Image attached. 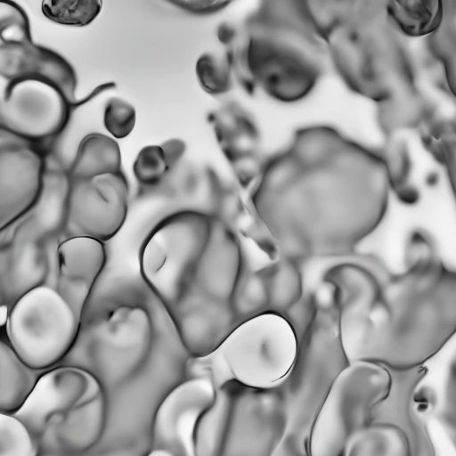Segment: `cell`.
<instances>
[{"instance_id":"cell-1","label":"cell","mask_w":456,"mask_h":456,"mask_svg":"<svg viewBox=\"0 0 456 456\" xmlns=\"http://www.w3.org/2000/svg\"><path fill=\"white\" fill-rule=\"evenodd\" d=\"M390 188L379 154L316 125L266 159L251 203L279 256L299 263L354 254L382 223Z\"/></svg>"},{"instance_id":"cell-2","label":"cell","mask_w":456,"mask_h":456,"mask_svg":"<svg viewBox=\"0 0 456 456\" xmlns=\"http://www.w3.org/2000/svg\"><path fill=\"white\" fill-rule=\"evenodd\" d=\"M403 268L391 271L373 254L330 267L343 348L348 363L392 370L423 366L456 334V268L444 262L434 237L411 231Z\"/></svg>"},{"instance_id":"cell-3","label":"cell","mask_w":456,"mask_h":456,"mask_svg":"<svg viewBox=\"0 0 456 456\" xmlns=\"http://www.w3.org/2000/svg\"><path fill=\"white\" fill-rule=\"evenodd\" d=\"M217 38L245 92L259 89L282 102L307 96L328 57L306 1L261 2L243 22L220 24Z\"/></svg>"},{"instance_id":"cell-4","label":"cell","mask_w":456,"mask_h":456,"mask_svg":"<svg viewBox=\"0 0 456 456\" xmlns=\"http://www.w3.org/2000/svg\"><path fill=\"white\" fill-rule=\"evenodd\" d=\"M244 265L240 241L224 222L214 218L204 248L179 249L155 263L143 279L164 305L175 329L232 298Z\"/></svg>"},{"instance_id":"cell-5","label":"cell","mask_w":456,"mask_h":456,"mask_svg":"<svg viewBox=\"0 0 456 456\" xmlns=\"http://www.w3.org/2000/svg\"><path fill=\"white\" fill-rule=\"evenodd\" d=\"M12 415L27 427L40 450L76 455L102 437L106 423L104 387L84 368L59 366L40 375L29 397Z\"/></svg>"},{"instance_id":"cell-6","label":"cell","mask_w":456,"mask_h":456,"mask_svg":"<svg viewBox=\"0 0 456 456\" xmlns=\"http://www.w3.org/2000/svg\"><path fill=\"white\" fill-rule=\"evenodd\" d=\"M298 354L296 332L285 315L265 312L240 322L207 356L191 357L187 378L206 376L216 387L221 379L255 389H270L292 373Z\"/></svg>"},{"instance_id":"cell-7","label":"cell","mask_w":456,"mask_h":456,"mask_svg":"<svg viewBox=\"0 0 456 456\" xmlns=\"http://www.w3.org/2000/svg\"><path fill=\"white\" fill-rule=\"evenodd\" d=\"M390 369L370 362H354L331 380L307 442L308 456H342L349 438L370 424L374 410L393 389Z\"/></svg>"},{"instance_id":"cell-8","label":"cell","mask_w":456,"mask_h":456,"mask_svg":"<svg viewBox=\"0 0 456 456\" xmlns=\"http://www.w3.org/2000/svg\"><path fill=\"white\" fill-rule=\"evenodd\" d=\"M80 322L55 288L44 283L11 305L5 322L7 342L30 368L45 370L70 353Z\"/></svg>"},{"instance_id":"cell-9","label":"cell","mask_w":456,"mask_h":456,"mask_svg":"<svg viewBox=\"0 0 456 456\" xmlns=\"http://www.w3.org/2000/svg\"><path fill=\"white\" fill-rule=\"evenodd\" d=\"M154 336V324L146 308L117 305L90 330L86 362L80 367L91 372L104 388L118 387L145 363Z\"/></svg>"},{"instance_id":"cell-10","label":"cell","mask_w":456,"mask_h":456,"mask_svg":"<svg viewBox=\"0 0 456 456\" xmlns=\"http://www.w3.org/2000/svg\"><path fill=\"white\" fill-rule=\"evenodd\" d=\"M128 195L123 171L69 179L61 217L65 239L88 237L102 242L111 239L126 221Z\"/></svg>"},{"instance_id":"cell-11","label":"cell","mask_w":456,"mask_h":456,"mask_svg":"<svg viewBox=\"0 0 456 456\" xmlns=\"http://www.w3.org/2000/svg\"><path fill=\"white\" fill-rule=\"evenodd\" d=\"M78 106L58 88L42 81L6 84L0 106V128L52 154L53 144Z\"/></svg>"},{"instance_id":"cell-12","label":"cell","mask_w":456,"mask_h":456,"mask_svg":"<svg viewBox=\"0 0 456 456\" xmlns=\"http://www.w3.org/2000/svg\"><path fill=\"white\" fill-rule=\"evenodd\" d=\"M216 399V387L208 377L187 378L175 386L156 411L151 450L198 456L199 428Z\"/></svg>"},{"instance_id":"cell-13","label":"cell","mask_w":456,"mask_h":456,"mask_svg":"<svg viewBox=\"0 0 456 456\" xmlns=\"http://www.w3.org/2000/svg\"><path fill=\"white\" fill-rule=\"evenodd\" d=\"M37 144L0 129V229L23 217L39 202L47 158Z\"/></svg>"},{"instance_id":"cell-14","label":"cell","mask_w":456,"mask_h":456,"mask_svg":"<svg viewBox=\"0 0 456 456\" xmlns=\"http://www.w3.org/2000/svg\"><path fill=\"white\" fill-rule=\"evenodd\" d=\"M0 74L12 84L24 80H37L58 88L67 99L81 105L102 92L113 88L111 83L98 86L85 100L76 99L77 79L71 64L55 51L35 44L32 37L1 42Z\"/></svg>"},{"instance_id":"cell-15","label":"cell","mask_w":456,"mask_h":456,"mask_svg":"<svg viewBox=\"0 0 456 456\" xmlns=\"http://www.w3.org/2000/svg\"><path fill=\"white\" fill-rule=\"evenodd\" d=\"M208 122L240 184L255 183L267 158L253 116L239 102L228 101L208 114Z\"/></svg>"},{"instance_id":"cell-16","label":"cell","mask_w":456,"mask_h":456,"mask_svg":"<svg viewBox=\"0 0 456 456\" xmlns=\"http://www.w3.org/2000/svg\"><path fill=\"white\" fill-rule=\"evenodd\" d=\"M54 285L79 318L91 290L106 262L102 241L88 237L63 240L56 248Z\"/></svg>"},{"instance_id":"cell-17","label":"cell","mask_w":456,"mask_h":456,"mask_svg":"<svg viewBox=\"0 0 456 456\" xmlns=\"http://www.w3.org/2000/svg\"><path fill=\"white\" fill-rule=\"evenodd\" d=\"M25 232H16L6 245H1V297L4 305H12L29 289L44 284L48 273L42 240Z\"/></svg>"},{"instance_id":"cell-18","label":"cell","mask_w":456,"mask_h":456,"mask_svg":"<svg viewBox=\"0 0 456 456\" xmlns=\"http://www.w3.org/2000/svg\"><path fill=\"white\" fill-rule=\"evenodd\" d=\"M185 151V142L176 138L143 147L133 165L140 191L155 190L169 180L179 179L188 165L183 161Z\"/></svg>"},{"instance_id":"cell-19","label":"cell","mask_w":456,"mask_h":456,"mask_svg":"<svg viewBox=\"0 0 456 456\" xmlns=\"http://www.w3.org/2000/svg\"><path fill=\"white\" fill-rule=\"evenodd\" d=\"M406 431L390 421L370 422L347 441L342 456H413Z\"/></svg>"},{"instance_id":"cell-20","label":"cell","mask_w":456,"mask_h":456,"mask_svg":"<svg viewBox=\"0 0 456 456\" xmlns=\"http://www.w3.org/2000/svg\"><path fill=\"white\" fill-rule=\"evenodd\" d=\"M120 171L121 152L118 143L106 134L92 133L80 141L67 175L69 179L76 180Z\"/></svg>"},{"instance_id":"cell-21","label":"cell","mask_w":456,"mask_h":456,"mask_svg":"<svg viewBox=\"0 0 456 456\" xmlns=\"http://www.w3.org/2000/svg\"><path fill=\"white\" fill-rule=\"evenodd\" d=\"M40 376L27 365L8 342H0V412L15 413L33 392Z\"/></svg>"},{"instance_id":"cell-22","label":"cell","mask_w":456,"mask_h":456,"mask_svg":"<svg viewBox=\"0 0 456 456\" xmlns=\"http://www.w3.org/2000/svg\"><path fill=\"white\" fill-rule=\"evenodd\" d=\"M268 311L284 314L304 296L303 276L298 263L287 257L266 267Z\"/></svg>"},{"instance_id":"cell-23","label":"cell","mask_w":456,"mask_h":456,"mask_svg":"<svg viewBox=\"0 0 456 456\" xmlns=\"http://www.w3.org/2000/svg\"><path fill=\"white\" fill-rule=\"evenodd\" d=\"M268 303L266 268L250 271L243 265L232 298V306L238 322L267 312Z\"/></svg>"},{"instance_id":"cell-24","label":"cell","mask_w":456,"mask_h":456,"mask_svg":"<svg viewBox=\"0 0 456 456\" xmlns=\"http://www.w3.org/2000/svg\"><path fill=\"white\" fill-rule=\"evenodd\" d=\"M391 3L387 7L388 17L406 33L422 35L437 28L442 20V9L436 3Z\"/></svg>"},{"instance_id":"cell-25","label":"cell","mask_w":456,"mask_h":456,"mask_svg":"<svg viewBox=\"0 0 456 456\" xmlns=\"http://www.w3.org/2000/svg\"><path fill=\"white\" fill-rule=\"evenodd\" d=\"M196 76L200 86L212 95L228 93L233 85L232 63L224 50L206 53L196 62Z\"/></svg>"},{"instance_id":"cell-26","label":"cell","mask_w":456,"mask_h":456,"mask_svg":"<svg viewBox=\"0 0 456 456\" xmlns=\"http://www.w3.org/2000/svg\"><path fill=\"white\" fill-rule=\"evenodd\" d=\"M102 2L99 0L43 1L41 10L51 21L72 27L92 23L100 14Z\"/></svg>"},{"instance_id":"cell-27","label":"cell","mask_w":456,"mask_h":456,"mask_svg":"<svg viewBox=\"0 0 456 456\" xmlns=\"http://www.w3.org/2000/svg\"><path fill=\"white\" fill-rule=\"evenodd\" d=\"M40 447L14 415L0 412V456H38Z\"/></svg>"},{"instance_id":"cell-28","label":"cell","mask_w":456,"mask_h":456,"mask_svg":"<svg viewBox=\"0 0 456 456\" xmlns=\"http://www.w3.org/2000/svg\"><path fill=\"white\" fill-rule=\"evenodd\" d=\"M136 120L135 109L128 102L112 97L105 104L103 124L115 138L122 139L133 131Z\"/></svg>"},{"instance_id":"cell-29","label":"cell","mask_w":456,"mask_h":456,"mask_svg":"<svg viewBox=\"0 0 456 456\" xmlns=\"http://www.w3.org/2000/svg\"><path fill=\"white\" fill-rule=\"evenodd\" d=\"M31 37L29 19L15 2L0 3V40L19 41Z\"/></svg>"},{"instance_id":"cell-30","label":"cell","mask_w":456,"mask_h":456,"mask_svg":"<svg viewBox=\"0 0 456 456\" xmlns=\"http://www.w3.org/2000/svg\"><path fill=\"white\" fill-rule=\"evenodd\" d=\"M437 419L456 449V354L449 364Z\"/></svg>"},{"instance_id":"cell-31","label":"cell","mask_w":456,"mask_h":456,"mask_svg":"<svg viewBox=\"0 0 456 456\" xmlns=\"http://www.w3.org/2000/svg\"><path fill=\"white\" fill-rule=\"evenodd\" d=\"M169 3L189 13L196 15L218 12L230 4V2L217 0H175Z\"/></svg>"},{"instance_id":"cell-32","label":"cell","mask_w":456,"mask_h":456,"mask_svg":"<svg viewBox=\"0 0 456 456\" xmlns=\"http://www.w3.org/2000/svg\"><path fill=\"white\" fill-rule=\"evenodd\" d=\"M274 456H297L291 452L290 448L287 442H282L277 448ZM308 456V454H307Z\"/></svg>"},{"instance_id":"cell-33","label":"cell","mask_w":456,"mask_h":456,"mask_svg":"<svg viewBox=\"0 0 456 456\" xmlns=\"http://www.w3.org/2000/svg\"><path fill=\"white\" fill-rule=\"evenodd\" d=\"M146 456H172V455L166 451L151 450Z\"/></svg>"}]
</instances>
